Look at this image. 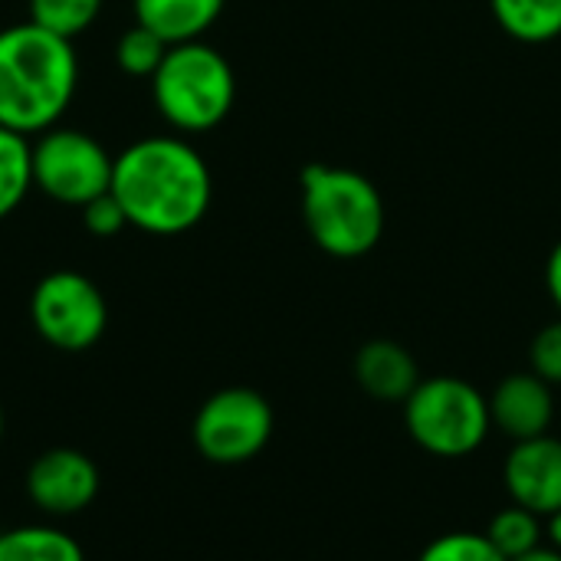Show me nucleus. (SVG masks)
<instances>
[{
	"mask_svg": "<svg viewBox=\"0 0 561 561\" xmlns=\"http://www.w3.org/2000/svg\"><path fill=\"white\" fill-rule=\"evenodd\" d=\"M112 194L128 227L151 237H178L207 217L214 178L184 135H151L115 154Z\"/></svg>",
	"mask_w": 561,
	"mask_h": 561,
	"instance_id": "obj_1",
	"label": "nucleus"
},
{
	"mask_svg": "<svg viewBox=\"0 0 561 561\" xmlns=\"http://www.w3.org/2000/svg\"><path fill=\"white\" fill-rule=\"evenodd\" d=\"M79 89V56L36 23L0 30V125L20 135H39L66 115Z\"/></svg>",
	"mask_w": 561,
	"mask_h": 561,
	"instance_id": "obj_2",
	"label": "nucleus"
},
{
	"mask_svg": "<svg viewBox=\"0 0 561 561\" xmlns=\"http://www.w3.org/2000/svg\"><path fill=\"white\" fill-rule=\"evenodd\" d=\"M302 224L312 243L335 260L368 256L385 237V197L352 168L312 161L299 174Z\"/></svg>",
	"mask_w": 561,
	"mask_h": 561,
	"instance_id": "obj_3",
	"label": "nucleus"
},
{
	"mask_svg": "<svg viewBox=\"0 0 561 561\" xmlns=\"http://www.w3.org/2000/svg\"><path fill=\"white\" fill-rule=\"evenodd\" d=\"M151 99L174 131L204 135L230 115L237 102V76L217 46L204 39L178 43L151 76Z\"/></svg>",
	"mask_w": 561,
	"mask_h": 561,
	"instance_id": "obj_4",
	"label": "nucleus"
},
{
	"mask_svg": "<svg viewBox=\"0 0 561 561\" xmlns=\"http://www.w3.org/2000/svg\"><path fill=\"white\" fill-rule=\"evenodd\" d=\"M404 427L411 440L444 460H460L477 454L490 431V398L454 375L421 378V385L404 401Z\"/></svg>",
	"mask_w": 561,
	"mask_h": 561,
	"instance_id": "obj_5",
	"label": "nucleus"
},
{
	"mask_svg": "<svg viewBox=\"0 0 561 561\" xmlns=\"http://www.w3.org/2000/svg\"><path fill=\"white\" fill-rule=\"evenodd\" d=\"M112 168L115 154L82 128L53 125L33 141V187L56 204L82 210L89 201L108 194Z\"/></svg>",
	"mask_w": 561,
	"mask_h": 561,
	"instance_id": "obj_6",
	"label": "nucleus"
},
{
	"mask_svg": "<svg viewBox=\"0 0 561 561\" xmlns=\"http://www.w3.org/2000/svg\"><path fill=\"white\" fill-rule=\"evenodd\" d=\"M273 408L253 388H224L210 394L194 414V447L207 463L240 467L266 450L273 440Z\"/></svg>",
	"mask_w": 561,
	"mask_h": 561,
	"instance_id": "obj_7",
	"label": "nucleus"
},
{
	"mask_svg": "<svg viewBox=\"0 0 561 561\" xmlns=\"http://www.w3.org/2000/svg\"><path fill=\"white\" fill-rule=\"evenodd\" d=\"M30 319L36 335L59 352H85L108 329V302L102 289L76 273H46L30 296Z\"/></svg>",
	"mask_w": 561,
	"mask_h": 561,
	"instance_id": "obj_8",
	"label": "nucleus"
},
{
	"mask_svg": "<svg viewBox=\"0 0 561 561\" xmlns=\"http://www.w3.org/2000/svg\"><path fill=\"white\" fill-rule=\"evenodd\" d=\"M99 467L76 447H53L26 470V496L49 519H69L89 510L99 496Z\"/></svg>",
	"mask_w": 561,
	"mask_h": 561,
	"instance_id": "obj_9",
	"label": "nucleus"
},
{
	"mask_svg": "<svg viewBox=\"0 0 561 561\" xmlns=\"http://www.w3.org/2000/svg\"><path fill=\"white\" fill-rule=\"evenodd\" d=\"M503 486L510 500L542 519L561 510V440L552 434L519 440L506 454Z\"/></svg>",
	"mask_w": 561,
	"mask_h": 561,
	"instance_id": "obj_10",
	"label": "nucleus"
},
{
	"mask_svg": "<svg viewBox=\"0 0 561 561\" xmlns=\"http://www.w3.org/2000/svg\"><path fill=\"white\" fill-rule=\"evenodd\" d=\"M490 421L493 431H500L513 444L549 434L556 421L552 385L542 381L536 371L506 375L490 394Z\"/></svg>",
	"mask_w": 561,
	"mask_h": 561,
	"instance_id": "obj_11",
	"label": "nucleus"
},
{
	"mask_svg": "<svg viewBox=\"0 0 561 561\" xmlns=\"http://www.w3.org/2000/svg\"><path fill=\"white\" fill-rule=\"evenodd\" d=\"M355 381L375 401L404 404L421 385V368L404 345L391 339H371L355 355Z\"/></svg>",
	"mask_w": 561,
	"mask_h": 561,
	"instance_id": "obj_12",
	"label": "nucleus"
},
{
	"mask_svg": "<svg viewBox=\"0 0 561 561\" xmlns=\"http://www.w3.org/2000/svg\"><path fill=\"white\" fill-rule=\"evenodd\" d=\"M227 0H135V23L161 36L168 46L204 39L220 20Z\"/></svg>",
	"mask_w": 561,
	"mask_h": 561,
	"instance_id": "obj_13",
	"label": "nucleus"
},
{
	"mask_svg": "<svg viewBox=\"0 0 561 561\" xmlns=\"http://www.w3.org/2000/svg\"><path fill=\"white\" fill-rule=\"evenodd\" d=\"M0 561H85V552L66 529L26 523L0 533Z\"/></svg>",
	"mask_w": 561,
	"mask_h": 561,
	"instance_id": "obj_14",
	"label": "nucleus"
},
{
	"mask_svg": "<svg viewBox=\"0 0 561 561\" xmlns=\"http://www.w3.org/2000/svg\"><path fill=\"white\" fill-rule=\"evenodd\" d=\"M503 33L519 43H552L561 36V0H490Z\"/></svg>",
	"mask_w": 561,
	"mask_h": 561,
	"instance_id": "obj_15",
	"label": "nucleus"
},
{
	"mask_svg": "<svg viewBox=\"0 0 561 561\" xmlns=\"http://www.w3.org/2000/svg\"><path fill=\"white\" fill-rule=\"evenodd\" d=\"M33 191V145L26 135L0 125V220H7Z\"/></svg>",
	"mask_w": 561,
	"mask_h": 561,
	"instance_id": "obj_16",
	"label": "nucleus"
},
{
	"mask_svg": "<svg viewBox=\"0 0 561 561\" xmlns=\"http://www.w3.org/2000/svg\"><path fill=\"white\" fill-rule=\"evenodd\" d=\"M542 536H546V519L523 510V506H516V503L500 510L486 526V539L500 549V556L506 561L519 559V556L546 546Z\"/></svg>",
	"mask_w": 561,
	"mask_h": 561,
	"instance_id": "obj_17",
	"label": "nucleus"
},
{
	"mask_svg": "<svg viewBox=\"0 0 561 561\" xmlns=\"http://www.w3.org/2000/svg\"><path fill=\"white\" fill-rule=\"evenodd\" d=\"M26 7H30V23L62 39H76L99 20L105 0H30Z\"/></svg>",
	"mask_w": 561,
	"mask_h": 561,
	"instance_id": "obj_18",
	"label": "nucleus"
},
{
	"mask_svg": "<svg viewBox=\"0 0 561 561\" xmlns=\"http://www.w3.org/2000/svg\"><path fill=\"white\" fill-rule=\"evenodd\" d=\"M168 49H171V46H168L161 36H154V33L145 30L141 23H135V26H128V30L118 36V43H115V66H118L125 76L151 79V76L158 72V66H161V59H164Z\"/></svg>",
	"mask_w": 561,
	"mask_h": 561,
	"instance_id": "obj_19",
	"label": "nucleus"
},
{
	"mask_svg": "<svg viewBox=\"0 0 561 561\" xmlns=\"http://www.w3.org/2000/svg\"><path fill=\"white\" fill-rule=\"evenodd\" d=\"M417 561H506L486 533H447L434 539Z\"/></svg>",
	"mask_w": 561,
	"mask_h": 561,
	"instance_id": "obj_20",
	"label": "nucleus"
},
{
	"mask_svg": "<svg viewBox=\"0 0 561 561\" xmlns=\"http://www.w3.org/2000/svg\"><path fill=\"white\" fill-rule=\"evenodd\" d=\"M529 371H536L552 388L561 385V319L539 329V335L529 345Z\"/></svg>",
	"mask_w": 561,
	"mask_h": 561,
	"instance_id": "obj_21",
	"label": "nucleus"
},
{
	"mask_svg": "<svg viewBox=\"0 0 561 561\" xmlns=\"http://www.w3.org/2000/svg\"><path fill=\"white\" fill-rule=\"evenodd\" d=\"M82 224H85V230L92 237L108 240V237H118L128 227V217H125L122 204L115 201V194L108 191V194H102V197H95V201H89L82 207Z\"/></svg>",
	"mask_w": 561,
	"mask_h": 561,
	"instance_id": "obj_22",
	"label": "nucleus"
},
{
	"mask_svg": "<svg viewBox=\"0 0 561 561\" xmlns=\"http://www.w3.org/2000/svg\"><path fill=\"white\" fill-rule=\"evenodd\" d=\"M546 289H549V299L556 302V309L561 312V240L552 247V253L546 260Z\"/></svg>",
	"mask_w": 561,
	"mask_h": 561,
	"instance_id": "obj_23",
	"label": "nucleus"
},
{
	"mask_svg": "<svg viewBox=\"0 0 561 561\" xmlns=\"http://www.w3.org/2000/svg\"><path fill=\"white\" fill-rule=\"evenodd\" d=\"M513 561H561V549H556V546H539V549H533V552H526V556H519V559Z\"/></svg>",
	"mask_w": 561,
	"mask_h": 561,
	"instance_id": "obj_24",
	"label": "nucleus"
},
{
	"mask_svg": "<svg viewBox=\"0 0 561 561\" xmlns=\"http://www.w3.org/2000/svg\"><path fill=\"white\" fill-rule=\"evenodd\" d=\"M546 536H549V546L561 549V510L559 513H552V516L546 519Z\"/></svg>",
	"mask_w": 561,
	"mask_h": 561,
	"instance_id": "obj_25",
	"label": "nucleus"
},
{
	"mask_svg": "<svg viewBox=\"0 0 561 561\" xmlns=\"http://www.w3.org/2000/svg\"><path fill=\"white\" fill-rule=\"evenodd\" d=\"M0 437H3V408H0Z\"/></svg>",
	"mask_w": 561,
	"mask_h": 561,
	"instance_id": "obj_26",
	"label": "nucleus"
}]
</instances>
